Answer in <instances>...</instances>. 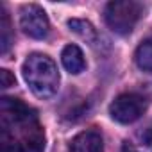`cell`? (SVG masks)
I'll return each instance as SVG.
<instances>
[{
    "label": "cell",
    "mask_w": 152,
    "mask_h": 152,
    "mask_svg": "<svg viewBox=\"0 0 152 152\" xmlns=\"http://www.w3.org/2000/svg\"><path fill=\"white\" fill-rule=\"evenodd\" d=\"M22 73L29 90L38 99H50L57 93L59 72L50 56L41 52H34L27 56L22 66Z\"/></svg>",
    "instance_id": "obj_1"
},
{
    "label": "cell",
    "mask_w": 152,
    "mask_h": 152,
    "mask_svg": "<svg viewBox=\"0 0 152 152\" xmlns=\"http://www.w3.org/2000/svg\"><path fill=\"white\" fill-rule=\"evenodd\" d=\"M141 15H143V6L136 0H115V2H109L106 6L104 20L113 32L125 36L134 31Z\"/></svg>",
    "instance_id": "obj_2"
},
{
    "label": "cell",
    "mask_w": 152,
    "mask_h": 152,
    "mask_svg": "<svg viewBox=\"0 0 152 152\" xmlns=\"http://www.w3.org/2000/svg\"><path fill=\"white\" fill-rule=\"evenodd\" d=\"M147 109V100L138 95V93H122L118 95L111 106H109V115L115 122L118 124H132Z\"/></svg>",
    "instance_id": "obj_3"
},
{
    "label": "cell",
    "mask_w": 152,
    "mask_h": 152,
    "mask_svg": "<svg viewBox=\"0 0 152 152\" xmlns=\"http://www.w3.org/2000/svg\"><path fill=\"white\" fill-rule=\"evenodd\" d=\"M20 27L29 38L45 39L50 31V22H48L47 13L39 6L29 4L20 13Z\"/></svg>",
    "instance_id": "obj_4"
},
{
    "label": "cell",
    "mask_w": 152,
    "mask_h": 152,
    "mask_svg": "<svg viewBox=\"0 0 152 152\" xmlns=\"http://www.w3.org/2000/svg\"><path fill=\"white\" fill-rule=\"evenodd\" d=\"M70 152H104V140L97 131H83L72 140Z\"/></svg>",
    "instance_id": "obj_5"
},
{
    "label": "cell",
    "mask_w": 152,
    "mask_h": 152,
    "mask_svg": "<svg viewBox=\"0 0 152 152\" xmlns=\"http://www.w3.org/2000/svg\"><path fill=\"white\" fill-rule=\"evenodd\" d=\"M61 61H63V66L66 68V72L77 75L81 72H84L86 68V61H84V54L83 50L77 47V45H66L61 52Z\"/></svg>",
    "instance_id": "obj_6"
},
{
    "label": "cell",
    "mask_w": 152,
    "mask_h": 152,
    "mask_svg": "<svg viewBox=\"0 0 152 152\" xmlns=\"http://www.w3.org/2000/svg\"><path fill=\"white\" fill-rule=\"evenodd\" d=\"M68 29L72 32H75L79 38H83L84 41H88L90 45H95L99 41V34L95 31V27L88 22V20H81V18H72L68 20Z\"/></svg>",
    "instance_id": "obj_7"
},
{
    "label": "cell",
    "mask_w": 152,
    "mask_h": 152,
    "mask_svg": "<svg viewBox=\"0 0 152 152\" xmlns=\"http://www.w3.org/2000/svg\"><path fill=\"white\" fill-rule=\"evenodd\" d=\"M134 61L140 70L143 72H152V34H148L136 48L134 52Z\"/></svg>",
    "instance_id": "obj_8"
},
{
    "label": "cell",
    "mask_w": 152,
    "mask_h": 152,
    "mask_svg": "<svg viewBox=\"0 0 152 152\" xmlns=\"http://www.w3.org/2000/svg\"><path fill=\"white\" fill-rule=\"evenodd\" d=\"M11 41H13L11 22H9V16H7L6 9L2 7V11H0V52L6 54L11 47Z\"/></svg>",
    "instance_id": "obj_9"
},
{
    "label": "cell",
    "mask_w": 152,
    "mask_h": 152,
    "mask_svg": "<svg viewBox=\"0 0 152 152\" xmlns=\"http://www.w3.org/2000/svg\"><path fill=\"white\" fill-rule=\"evenodd\" d=\"M15 83H16V79L9 70H6V68L0 70V86L2 88H11V86H15Z\"/></svg>",
    "instance_id": "obj_10"
},
{
    "label": "cell",
    "mask_w": 152,
    "mask_h": 152,
    "mask_svg": "<svg viewBox=\"0 0 152 152\" xmlns=\"http://www.w3.org/2000/svg\"><path fill=\"white\" fill-rule=\"evenodd\" d=\"M122 152H140V150H138V148H134V147H132V145H129V143H124Z\"/></svg>",
    "instance_id": "obj_11"
}]
</instances>
